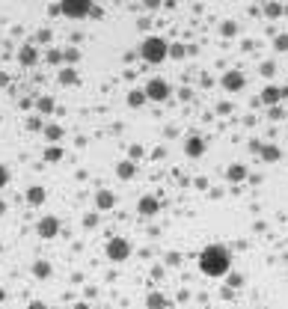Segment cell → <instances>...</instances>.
Returning <instances> with one entry per match:
<instances>
[{
	"mask_svg": "<svg viewBox=\"0 0 288 309\" xmlns=\"http://www.w3.org/2000/svg\"><path fill=\"white\" fill-rule=\"evenodd\" d=\"M164 304H167V301H164L161 295H152V298H149V307H164Z\"/></svg>",
	"mask_w": 288,
	"mask_h": 309,
	"instance_id": "484cf974",
	"label": "cell"
},
{
	"mask_svg": "<svg viewBox=\"0 0 288 309\" xmlns=\"http://www.w3.org/2000/svg\"><path fill=\"white\" fill-rule=\"evenodd\" d=\"M42 202H45V187H39V185L30 187L27 190V205H42Z\"/></svg>",
	"mask_w": 288,
	"mask_h": 309,
	"instance_id": "5bb4252c",
	"label": "cell"
},
{
	"mask_svg": "<svg viewBox=\"0 0 288 309\" xmlns=\"http://www.w3.org/2000/svg\"><path fill=\"white\" fill-rule=\"evenodd\" d=\"M62 158V149L59 146H48L45 149V161H59Z\"/></svg>",
	"mask_w": 288,
	"mask_h": 309,
	"instance_id": "44dd1931",
	"label": "cell"
},
{
	"mask_svg": "<svg viewBox=\"0 0 288 309\" xmlns=\"http://www.w3.org/2000/svg\"><path fill=\"white\" fill-rule=\"evenodd\" d=\"M173 95V86H170V80H164V77H152L149 83H146V98L149 101H167Z\"/></svg>",
	"mask_w": 288,
	"mask_h": 309,
	"instance_id": "277c9868",
	"label": "cell"
},
{
	"mask_svg": "<svg viewBox=\"0 0 288 309\" xmlns=\"http://www.w3.org/2000/svg\"><path fill=\"white\" fill-rule=\"evenodd\" d=\"M226 176H229V182H244V179H247V167H241V164H232V167L226 170Z\"/></svg>",
	"mask_w": 288,
	"mask_h": 309,
	"instance_id": "2e32d148",
	"label": "cell"
},
{
	"mask_svg": "<svg viewBox=\"0 0 288 309\" xmlns=\"http://www.w3.org/2000/svg\"><path fill=\"white\" fill-rule=\"evenodd\" d=\"M184 155H187V158H202V155H205V143H202V137H187V143H184Z\"/></svg>",
	"mask_w": 288,
	"mask_h": 309,
	"instance_id": "ba28073f",
	"label": "cell"
},
{
	"mask_svg": "<svg viewBox=\"0 0 288 309\" xmlns=\"http://www.w3.org/2000/svg\"><path fill=\"white\" fill-rule=\"evenodd\" d=\"M36 235H39V238H45V241L57 238V235H59V220H57L54 214H45V217L36 223Z\"/></svg>",
	"mask_w": 288,
	"mask_h": 309,
	"instance_id": "8992f818",
	"label": "cell"
},
{
	"mask_svg": "<svg viewBox=\"0 0 288 309\" xmlns=\"http://www.w3.org/2000/svg\"><path fill=\"white\" fill-rule=\"evenodd\" d=\"M146 101H149V98H146V89H131V92H128V104H131V107H143Z\"/></svg>",
	"mask_w": 288,
	"mask_h": 309,
	"instance_id": "9a60e30c",
	"label": "cell"
},
{
	"mask_svg": "<svg viewBox=\"0 0 288 309\" xmlns=\"http://www.w3.org/2000/svg\"><path fill=\"white\" fill-rule=\"evenodd\" d=\"M104 253H107L110 262H128L131 259V241L128 238H110Z\"/></svg>",
	"mask_w": 288,
	"mask_h": 309,
	"instance_id": "5b68a950",
	"label": "cell"
},
{
	"mask_svg": "<svg viewBox=\"0 0 288 309\" xmlns=\"http://www.w3.org/2000/svg\"><path fill=\"white\" fill-rule=\"evenodd\" d=\"M18 62H21V65H36V62H39V51H36L33 45H24V48L18 51Z\"/></svg>",
	"mask_w": 288,
	"mask_h": 309,
	"instance_id": "8fae6325",
	"label": "cell"
},
{
	"mask_svg": "<svg viewBox=\"0 0 288 309\" xmlns=\"http://www.w3.org/2000/svg\"><path fill=\"white\" fill-rule=\"evenodd\" d=\"M36 107H39V113H54V107H57V104H54V98H51V95H42V98L36 101Z\"/></svg>",
	"mask_w": 288,
	"mask_h": 309,
	"instance_id": "e0dca14e",
	"label": "cell"
},
{
	"mask_svg": "<svg viewBox=\"0 0 288 309\" xmlns=\"http://www.w3.org/2000/svg\"><path fill=\"white\" fill-rule=\"evenodd\" d=\"M9 185V170H6V164H0V187H6Z\"/></svg>",
	"mask_w": 288,
	"mask_h": 309,
	"instance_id": "cb8c5ba5",
	"label": "cell"
},
{
	"mask_svg": "<svg viewBox=\"0 0 288 309\" xmlns=\"http://www.w3.org/2000/svg\"><path fill=\"white\" fill-rule=\"evenodd\" d=\"M33 274H36L39 280H48V277H51V262H36V265H33Z\"/></svg>",
	"mask_w": 288,
	"mask_h": 309,
	"instance_id": "ac0fdd59",
	"label": "cell"
},
{
	"mask_svg": "<svg viewBox=\"0 0 288 309\" xmlns=\"http://www.w3.org/2000/svg\"><path fill=\"white\" fill-rule=\"evenodd\" d=\"M223 89H229V92L244 89V74H241V71H226V74H223Z\"/></svg>",
	"mask_w": 288,
	"mask_h": 309,
	"instance_id": "52a82bcc",
	"label": "cell"
},
{
	"mask_svg": "<svg viewBox=\"0 0 288 309\" xmlns=\"http://www.w3.org/2000/svg\"><path fill=\"white\" fill-rule=\"evenodd\" d=\"M262 158H265V161H277V158H280V149H277V146H265V149H262Z\"/></svg>",
	"mask_w": 288,
	"mask_h": 309,
	"instance_id": "7402d4cb",
	"label": "cell"
},
{
	"mask_svg": "<svg viewBox=\"0 0 288 309\" xmlns=\"http://www.w3.org/2000/svg\"><path fill=\"white\" fill-rule=\"evenodd\" d=\"M146 6H149V9H158V6H161V0H146Z\"/></svg>",
	"mask_w": 288,
	"mask_h": 309,
	"instance_id": "f1b7e54d",
	"label": "cell"
},
{
	"mask_svg": "<svg viewBox=\"0 0 288 309\" xmlns=\"http://www.w3.org/2000/svg\"><path fill=\"white\" fill-rule=\"evenodd\" d=\"M45 137H48L51 143H57V140L62 137V128H59V125H48V128H45Z\"/></svg>",
	"mask_w": 288,
	"mask_h": 309,
	"instance_id": "ffe728a7",
	"label": "cell"
},
{
	"mask_svg": "<svg viewBox=\"0 0 288 309\" xmlns=\"http://www.w3.org/2000/svg\"><path fill=\"white\" fill-rule=\"evenodd\" d=\"M48 60H51V62H59V60H62V54H59V51H48Z\"/></svg>",
	"mask_w": 288,
	"mask_h": 309,
	"instance_id": "4316f807",
	"label": "cell"
},
{
	"mask_svg": "<svg viewBox=\"0 0 288 309\" xmlns=\"http://www.w3.org/2000/svg\"><path fill=\"white\" fill-rule=\"evenodd\" d=\"M229 268H232V256H229L226 247L211 244V247H205V250L199 253V271H202L205 277H214V280H217V277H226Z\"/></svg>",
	"mask_w": 288,
	"mask_h": 309,
	"instance_id": "6da1fadb",
	"label": "cell"
},
{
	"mask_svg": "<svg viewBox=\"0 0 288 309\" xmlns=\"http://www.w3.org/2000/svg\"><path fill=\"white\" fill-rule=\"evenodd\" d=\"M158 208H161V202H158L155 196H143V199L137 202V211H140L143 217H155V214H158Z\"/></svg>",
	"mask_w": 288,
	"mask_h": 309,
	"instance_id": "9c48e42d",
	"label": "cell"
},
{
	"mask_svg": "<svg viewBox=\"0 0 288 309\" xmlns=\"http://www.w3.org/2000/svg\"><path fill=\"white\" fill-rule=\"evenodd\" d=\"M59 83H62V86H71V83H77V74H74V68H62V71H59Z\"/></svg>",
	"mask_w": 288,
	"mask_h": 309,
	"instance_id": "d6986e66",
	"label": "cell"
},
{
	"mask_svg": "<svg viewBox=\"0 0 288 309\" xmlns=\"http://www.w3.org/2000/svg\"><path fill=\"white\" fill-rule=\"evenodd\" d=\"M113 202H116V196H113L110 190H98V193H95V208H98V211L113 208Z\"/></svg>",
	"mask_w": 288,
	"mask_h": 309,
	"instance_id": "7c38bea8",
	"label": "cell"
},
{
	"mask_svg": "<svg viewBox=\"0 0 288 309\" xmlns=\"http://www.w3.org/2000/svg\"><path fill=\"white\" fill-rule=\"evenodd\" d=\"M134 173H137L134 161H122V164L116 167V176H119V179H125V182H128V179H134Z\"/></svg>",
	"mask_w": 288,
	"mask_h": 309,
	"instance_id": "4fadbf2b",
	"label": "cell"
},
{
	"mask_svg": "<svg viewBox=\"0 0 288 309\" xmlns=\"http://www.w3.org/2000/svg\"><path fill=\"white\" fill-rule=\"evenodd\" d=\"M274 48H277V51H280V54H283V51H288V36H286V33H283V36H277V39H274Z\"/></svg>",
	"mask_w": 288,
	"mask_h": 309,
	"instance_id": "603a6c76",
	"label": "cell"
},
{
	"mask_svg": "<svg viewBox=\"0 0 288 309\" xmlns=\"http://www.w3.org/2000/svg\"><path fill=\"white\" fill-rule=\"evenodd\" d=\"M286 95H288V89L265 86V89H262V104H268V107H271V104H277V101H280V98H286Z\"/></svg>",
	"mask_w": 288,
	"mask_h": 309,
	"instance_id": "30bf717a",
	"label": "cell"
},
{
	"mask_svg": "<svg viewBox=\"0 0 288 309\" xmlns=\"http://www.w3.org/2000/svg\"><path fill=\"white\" fill-rule=\"evenodd\" d=\"M140 57H143L146 62H152V65H161V62L170 57L167 39H161V36H146V39L140 42Z\"/></svg>",
	"mask_w": 288,
	"mask_h": 309,
	"instance_id": "7a4b0ae2",
	"label": "cell"
},
{
	"mask_svg": "<svg viewBox=\"0 0 288 309\" xmlns=\"http://www.w3.org/2000/svg\"><path fill=\"white\" fill-rule=\"evenodd\" d=\"M3 211H6V205H3V202H0V214H3Z\"/></svg>",
	"mask_w": 288,
	"mask_h": 309,
	"instance_id": "f546056e",
	"label": "cell"
},
{
	"mask_svg": "<svg viewBox=\"0 0 288 309\" xmlns=\"http://www.w3.org/2000/svg\"><path fill=\"white\" fill-rule=\"evenodd\" d=\"M170 57H184V45H170Z\"/></svg>",
	"mask_w": 288,
	"mask_h": 309,
	"instance_id": "d4e9b609",
	"label": "cell"
},
{
	"mask_svg": "<svg viewBox=\"0 0 288 309\" xmlns=\"http://www.w3.org/2000/svg\"><path fill=\"white\" fill-rule=\"evenodd\" d=\"M59 12L71 21H80L92 12V0H59Z\"/></svg>",
	"mask_w": 288,
	"mask_h": 309,
	"instance_id": "3957f363",
	"label": "cell"
},
{
	"mask_svg": "<svg viewBox=\"0 0 288 309\" xmlns=\"http://www.w3.org/2000/svg\"><path fill=\"white\" fill-rule=\"evenodd\" d=\"M62 57H65V60H71V62H77V57H80V54H77V51H65Z\"/></svg>",
	"mask_w": 288,
	"mask_h": 309,
	"instance_id": "83f0119b",
	"label": "cell"
}]
</instances>
